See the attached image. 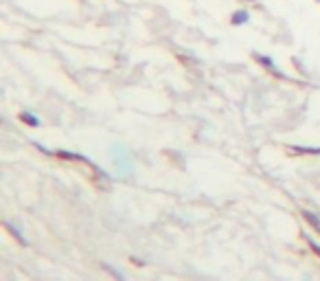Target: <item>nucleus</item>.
I'll return each mask as SVG.
<instances>
[{
	"label": "nucleus",
	"mask_w": 320,
	"mask_h": 281,
	"mask_svg": "<svg viewBox=\"0 0 320 281\" xmlns=\"http://www.w3.org/2000/svg\"><path fill=\"white\" fill-rule=\"evenodd\" d=\"M248 22V13L246 11H235L232 13V24H244Z\"/></svg>",
	"instance_id": "nucleus-1"
},
{
	"label": "nucleus",
	"mask_w": 320,
	"mask_h": 281,
	"mask_svg": "<svg viewBox=\"0 0 320 281\" xmlns=\"http://www.w3.org/2000/svg\"><path fill=\"white\" fill-rule=\"evenodd\" d=\"M22 121H26L29 125H37V123H39V121H37V117H31V115H26V112L22 115Z\"/></svg>",
	"instance_id": "nucleus-2"
},
{
	"label": "nucleus",
	"mask_w": 320,
	"mask_h": 281,
	"mask_svg": "<svg viewBox=\"0 0 320 281\" xmlns=\"http://www.w3.org/2000/svg\"><path fill=\"white\" fill-rule=\"evenodd\" d=\"M309 246H311V249H314V251L318 253V255H320V249H318V244H314V242H311V239H309Z\"/></svg>",
	"instance_id": "nucleus-3"
}]
</instances>
